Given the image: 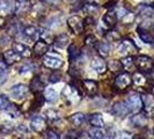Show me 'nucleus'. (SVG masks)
<instances>
[{"mask_svg": "<svg viewBox=\"0 0 154 139\" xmlns=\"http://www.w3.org/2000/svg\"><path fill=\"white\" fill-rule=\"evenodd\" d=\"M63 99L67 104H75L81 100V94L75 86L66 85L63 88Z\"/></svg>", "mask_w": 154, "mask_h": 139, "instance_id": "obj_1", "label": "nucleus"}, {"mask_svg": "<svg viewBox=\"0 0 154 139\" xmlns=\"http://www.w3.org/2000/svg\"><path fill=\"white\" fill-rule=\"evenodd\" d=\"M134 65L141 73H149L154 69V60L148 56L140 54L134 58Z\"/></svg>", "mask_w": 154, "mask_h": 139, "instance_id": "obj_2", "label": "nucleus"}, {"mask_svg": "<svg viewBox=\"0 0 154 139\" xmlns=\"http://www.w3.org/2000/svg\"><path fill=\"white\" fill-rule=\"evenodd\" d=\"M126 106L129 111L132 114H138L139 111L143 109V100H141V96L137 94V93H131L128 99L125 101Z\"/></svg>", "mask_w": 154, "mask_h": 139, "instance_id": "obj_3", "label": "nucleus"}, {"mask_svg": "<svg viewBox=\"0 0 154 139\" xmlns=\"http://www.w3.org/2000/svg\"><path fill=\"white\" fill-rule=\"evenodd\" d=\"M0 109L4 110V111H6L13 118L20 116V111L17 110V108H16L11 101L8 100V97L6 95H4V94L0 95Z\"/></svg>", "mask_w": 154, "mask_h": 139, "instance_id": "obj_4", "label": "nucleus"}, {"mask_svg": "<svg viewBox=\"0 0 154 139\" xmlns=\"http://www.w3.org/2000/svg\"><path fill=\"white\" fill-rule=\"evenodd\" d=\"M117 50H118V54H124V56H129V54H136L138 51V46L136 45V43L132 39H125L119 43Z\"/></svg>", "mask_w": 154, "mask_h": 139, "instance_id": "obj_5", "label": "nucleus"}, {"mask_svg": "<svg viewBox=\"0 0 154 139\" xmlns=\"http://www.w3.org/2000/svg\"><path fill=\"white\" fill-rule=\"evenodd\" d=\"M143 100V110L144 114L147 117H154V95L153 94H143L141 95Z\"/></svg>", "mask_w": 154, "mask_h": 139, "instance_id": "obj_6", "label": "nucleus"}, {"mask_svg": "<svg viewBox=\"0 0 154 139\" xmlns=\"http://www.w3.org/2000/svg\"><path fill=\"white\" fill-rule=\"evenodd\" d=\"M43 64L45 65V67L51 70H58L63 66L62 58L57 54H46L43 57Z\"/></svg>", "mask_w": 154, "mask_h": 139, "instance_id": "obj_7", "label": "nucleus"}, {"mask_svg": "<svg viewBox=\"0 0 154 139\" xmlns=\"http://www.w3.org/2000/svg\"><path fill=\"white\" fill-rule=\"evenodd\" d=\"M67 26L74 34H81L84 31L85 21L78 15H72L67 19Z\"/></svg>", "mask_w": 154, "mask_h": 139, "instance_id": "obj_8", "label": "nucleus"}, {"mask_svg": "<svg viewBox=\"0 0 154 139\" xmlns=\"http://www.w3.org/2000/svg\"><path fill=\"white\" fill-rule=\"evenodd\" d=\"M132 85V77L130 76L129 72H123V73H119L115 79V86L116 88L124 91L128 87H130Z\"/></svg>", "mask_w": 154, "mask_h": 139, "instance_id": "obj_9", "label": "nucleus"}, {"mask_svg": "<svg viewBox=\"0 0 154 139\" xmlns=\"http://www.w3.org/2000/svg\"><path fill=\"white\" fill-rule=\"evenodd\" d=\"M32 5H31L30 0H15L14 4V13L17 16H22L26 13H28L31 9Z\"/></svg>", "mask_w": 154, "mask_h": 139, "instance_id": "obj_10", "label": "nucleus"}, {"mask_svg": "<svg viewBox=\"0 0 154 139\" xmlns=\"http://www.w3.org/2000/svg\"><path fill=\"white\" fill-rule=\"evenodd\" d=\"M111 115H114L115 117H125L130 111L128 109V106L125 102H116L112 104V107L110 109Z\"/></svg>", "mask_w": 154, "mask_h": 139, "instance_id": "obj_11", "label": "nucleus"}, {"mask_svg": "<svg viewBox=\"0 0 154 139\" xmlns=\"http://www.w3.org/2000/svg\"><path fill=\"white\" fill-rule=\"evenodd\" d=\"M30 126L31 129L36 133H44L46 129V123L45 119L43 117H41L38 115H35L30 121Z\"/></svg>", "mask_w": 154, "mask_h": 139, "instance_id": "obj_12", "label": "nucleus"}, {"mask_svg": "<svg viewBox=\"0 0 154 139\" xmlns=\"http://www.w3.org/2000/svg\"><path fill=\"white\" fill-rule=\"evenodd\" d=\"M42 30L41 28L37 27H34V26H28V27H24L23 28V35L24 37H27L30 41H38L41 39V35H42Z\"/></svg>", "mask_w": 154, "mask_h": 139, "instance_id": "obj_13", "label": "nucleus"}, {"mask_svg": "<svg viewBox=\"0 0 154 139\" xmlns=\"http://www.w3.org/2000/svg\"><path fill=\"white\" fill-rule=\"evenodd\" d=\"M29 91V87L23 84H17L11 88V96L14 97L15 100H22L23 97L27 95Z\"/></svg>", "mask_w": 154, "mask_h": 139, "instance_id": "obj_14", "label": "nucleus"}, {"mask_svg": "<svg viewBox=\"0 0 154 139\" xmlns=\"http://www.w3.org/2000/svg\"><path fill=\"white\" fill-rule=\"evenodd\" d=\"M82 87H84V92L88 95V96H94L97 94V91H99V85L96 81L94 80H88V79H85L82 80Z\"/></svg>", "mask_w": 154, "mask_h": 139, "instance_id": "obj_15", "label": "nucleus"}, {"mask_svg": "<svg viewBox=\"0 0 154 139\" xmlns=\"http://www.w3.org/2000/svg\"><path fill=\"white\" fill-rule=\"evenodd\" d=\"M2 58H4V62L9 66V65H13V64H15V63L20 62V59H21L22 57L17 54V52H15L14 50H7V51L4 52Z\"/></svg>", "mask_w": 154, "mask_h": 139, "instance_id": "obj_16", "label": "nucleus"}, {"mask_svg": "<svg viewBox=\"0 0 154 139\" xmlns=\"http://www.w3.org/2000/svg\"><path fill=\"white\" fill-rule=\"evenodd\" d=\"M91 66H92V69L94 70L96 73H99V74H103V73H106V71H107V64H106V62H104L101 57H95V58H93Z\"/></svg>", "mask_w": 154, "mask_h": 139, "instance_id": "obj_17", "label": "nucleus"}, {"mask_svg": "<svg viewBox=\"0 0 154 139\" xmlns=\"http://www.w3.org/2000/svg\"><path fill=\"white\" fill-rule=\"evenodd\" d=\"M49 51V44L46 43L45 41H42V39H38L36 42V44L34 45V54L36 57H42L46 54V52Z\"/></svg>", "mask_w": 154, "mask_h": 139, "instance_id": "obj_18", "label": "nucleus"}, {"mask_svg": "<svg viewBox=\"0 0 154 139\" xmlns=\"http://www.w3.org/2000/svg\"><path fill=\"white\" fill-rule=\"evenodd\" d=\"M137 13L144 17H151L154 14V6L149 4H140L137 7Z\"/></svg>", "mask_w": 154, "mask_h": 139, "instance_id": "obj_19", "label": "nucleus"}, {"mask_svg": "<svg viewBox=\"0 0 154 139\" xmlns=\"http://www.w3.org/2000/svg\"><path fill=\"white\" fill-rule=\"evenodd\" d=\"M103 23L108 27V28H112V27H115L116 23H117V20H118V17H117V14H116L115 11H109L108 13H106L104 15H103Z\"/></svg>", "mask_w": 154, "mask_h": 139, "instance_id": "obj_20", "label": "nucleus"}, {"mask_svg": "<svg viewBox=\"0 0 154 139\" xmlns=\"http://www.w3.org/2000/svg\"><path fill=\"white\" fill-rule=\"evenodd\" d=\"M14 12V5L11 0H0V16H6Z\"/></svg>", "mask_w": 154, "mask_h": 139, "instance_id": "obj_21", "label": "nucleus"}, {"mask_svg": "<svg viewBox=\"0 0 154 139\" xmlns=\"http://www.w3.org/2000/svg\"><path fill=\"white\" fill-rule=\"evenodd\" d=\"M13 50L15 52H17L21 57H23V58H30L31 57L30 49L27 45L22 44V43H14L13 44Z\"/></svg>", "mask_w": 154, "mask_h": 139, "instance_id": "obj_22", "label": "nucleus"}, {"mask_svg": "<svg viewBox=\"0 0 154 139\" xmlns=\"http://www.w3.org/2000/svg\"><path fill=\"white\" fill-rule=\"evenodd\" d=\"M43 97L49 103H54V102L58 100L59 96H58V92L54 88H52V87H45L44 88V93H43Z\"/></svg>", "mask_w": 154, "mask_h": 139, "instance_id": "obj_23", "label": "nucleus"}, {"mask_svg": "<svg viewBox=\"0 0 154 139\" xmlns=\"http://www.w3.org/2000/svg\"><path fill=\"white\" fill-rule=\"evenodd\" d=\"M138 31V35L140 39L144 42V43H146V44H154V36L149 32V30H147V29H143V28H139L137 29Z\"/></svg>", "mask_w": 154, "mask_h": 139, "instance_id": "obj_24", "label": "nucleus"}, {"mask_svg": "<svg viewBox=\"0 0 154 139\" xmlns=\"http://www.w3.org/2000/svg\"><path fill=\"white\" fill-rule=\"evenodd\" d=\"M131 123L136 128H144L147 124V116L145 114H136L134 116H132Z\"/></svg>", "mask_w": 154, "mask_h": 139, "instance_id": "obj_25", "label": "nucleus"}, {"mask_svg": "<svg viewBox=\"0 0 154 139\" xmlns=\"http://www.w3.org/2000/svg\"><path fill=\"white\" fill-rule=\"evenodd\" d=\"M96 51H97V54H100L101 57L106 58V57H108L109 54H111V45L107 42H100L96 45Z\"/></svg>", "mask_w": 154, "mask_h": 139, "instance_id": "obj_26", "label": "nucleus"}, {"mask_svg": "<svg viewBox=\"0 0 154 139\" xmlns=\"http://www.w3.org/2000/svg\"><path fill=\"white\" fill-rule=\"evenodd\" d=\"M69 119L72 123V125H74L75 128H79L86 122V115L82 113H75V114H72L69 116Z\"/></svg>", "mask_w": 154, "mask_h": 139, "instance_id": "obj_27", "label": "nucleus"}, {"mask_svg": "<svg viewBox=\"0 0 154 139\" xmlns=\"http://www.w3.org/2000/svg\"><path fill=\"white\" fill-rule=\"evenodd\" d=\"M44 117H45L46 119L49 121V122H58V121H60V118H62V114L58 111V110H56V109H46L45 111H44Z\"/></svg>", "mask_w": 154, "mask_h": 139, "instance_id": "obj_28", "label": "nucleus"}, {"mask_svg": "<svg viewBox=\"0 0 154 139\" xmlns=\"http://www.w3.org/2000/svg\"><path fill=\"white\" fill-rule=\"evenodd\" d=\"M89 123L94 128H103L104 126V121H103V117L101 114H92L89 115Z\"/></svg>", "mask_w": 154, "mask_h": 139, "instance_id": "obj_29", "label": "nucleus"}, {"mask_svg": "<svg viewBox=\"0 0 154 139\" xmlns=\"http://www.w3.org/2000/svg\"><path fill=\"white\" fill-rule=\"evenodd\" d=\"M81 56V50L80 48L75 44H71L69 48V58L71 62H77Z\"/></svg>", "mask_w": 154, "mask_h": 139, "instance_id": "obj_30", "label": "nucleus"}, {"mask_svg": "<svg viewBox=\"0 0 154 139\" xmlns=\"http://www.w3.org/2000/svg\"><path fill=\"white\" fill-rule=\"evenodd\" d=\"M23 31V27L20 22H12L7 28V35L9 36H17Z\"/></svg>", "mask_w": 154, "mask_h": 139, "instance_id": "obj_31", "label": "nucleus"}, {"mask_svg": "<svg viewBox=\"0 0 154 139\" xmlns=\"http://www.w3.org/2000/svg\"><path fill=\"white\" fill-rule=\"evenodd\" d=\"M30 88L32 92H35V93H39L41 91H44V88H45V86H44V82L39 79L38 77H36V78H34L32 80H31V82H30Z\"/></svg>", "mask_w": 154, "mask_h": 139, "instance_id": "obj_32", "label": "nucleus"}, {"mask_svg": "<svg viewBox=\"0 0 154 139\" xmlns=\"http://www.w3.org/2000/svg\"><path fill=\"white\" fill-rule=\"evenodd\" d=\"M62 26V19L59 16L54 15L46 20V27L50 29H57Z\"/></svg>", "mask_w": 154, "mask_h": 139, "instance_id": "obj_33", "label": "nucleus"}, {"mask_svg": "<svg viewBox=\"0 0 154 139\" xmlns=\"http://www.w3.org/2000/svg\"><path fill=\"white\" fill-rule=\"evenodd\" d=\"M132 82L138 87H144V86L147 84V79L145 78V76L141 73V72H138V73H134L133 77H132Z\"/></svg>", "mask_w": 154, "mask_h": 139, "instance_id": "obj_34", "label": "nucleus"}, {"mask_svg": "<svg viewBox=\"0 0 154 139\" xmlns=\"http://www.w3.org/2000/svg\"><path fill=\"white\" fill-rule=\"evenodd\" d=\"M82 11L85 12L86 14H88V16H94L99 13L100 8H99L97 5H95V4H87V5L84 6Z\"/></svg>", "mask_w": 154, "mask_h": 139, "instance_id": "obj_35", "label": "nucleus"}, {"mask_svg": "<svg viewBox=\"0 0 154 139\" xmlns=\"http://www.w3.org/2000/svg\"><path fill=\"white\" fill-rule=\"evenodd\" d=\"M69 36L66 35V34H62V35H58L56 39H54V43L56 44L57 46H59V48H65V46L69 44Z\"/></svg>", "mask_w": 154, "mask_h": 139, "instance_id": "obj_36", "label": "nucleus"}, {"mask_svg": "<svg viewBox=\"0 0 154 139\" xmlns=\"http://www.w3.org/2000/svg\"><path fill=\"white\" fill-rule=\"evenodd\" d=\"M7 80V64L0 62V86H2Z\"/></svg>", "mask_w": 154, "mask_h": 139, "instance_id": "obj_37", "label": "nucleus"}, {"mask_svg": "<svg viewBox=\"0 0 154 139\" xmlns=\"http://www.w3.org/2000/svg\"><path fill=\"white\" fill-rule=\"evenodd\" d=\"M88 134L92 139H102L104 136V132L102 131V128H94L93 126L88 132Z\"/></svg>", "mask_w": 154, "mask_h": 139, "instance_id": "obj_38", "label": "nucleus"}, {"mask_svg": "<svg viewBox=\"0 0 154 139\" xmlns=\"http://www.w3.org/2000/svg\"><path fill=\"white\" fill-rule=\"evenodd\" d=\"M104 37H106V39H107L108 42H116V41H119L121 34L116 30H109L108 32H106Z\"/></svg>", "mask_w": 154, "mask_h": 139, "instance_id": "obj_39", "label": "nucleus"}, {"mask_svg": "<svg viewBox=\"0 0 154 139\" xmlns=\"http://www.w3.org/2000/svg\"><path fill=\"white\" fill-rule=\"evenodd\" d=\"M34 70V64L30 62H27L24 63L23 65L20 66V69H19V73L20 74H24V73H29L30 71Z\"/></svg>", "mask_w": 154, "mask_h": 139, "instance_id": "obj_40", "label": "nucleus"}, {"mask_svg": "<svg viewBox=\"0 0 154 139\" xmlns=\"http://www.w3.org/2000/svg\"><path fill=\"white\" fill-rule=\"evenodd\" d=\"M121 63H122V65L125 70H130L134 65V59L132 57H125L121 60Z\"/></svg>", "mask_w": 154, "mask_h": 139, "instance_id": "obj_41", "label": "nucleus"}, {"mask_svg": "<svg viewBox=\"0 0 154 139\" xmlns=\"http://www.w3.org/2000/svg\"><path fill=\"white\" fill-rule=\"evenodd\" d=\"M108 66H109V69L111 70L112 72H118L119 70L123 67L122 63L119 62V60H110Z\"/></svg>", "mask_w": 154, "mask_h": 139, "instance_id": "obj_42", "label": "nucleus"}, {"mask_svg": "<svg viewBox=\"0 0 154 139\" xmlns=\"http://www.w3.org/2000/svg\"><path fill=\"white\" fill-rule=\"evenodd\" d=\"M44 139H60V137L54 130H46L44 131Z\"/></svg>", "mask_w": 154, "mask_h": 139, "instance_id": "obj_43", "label": "nucleus"}, {"mask_svg": "<svg viewBox=\"0 0 154 139\" xmlns=\"http://www.w3.org/2000/svg\"><path fill=\"white\" fill-rule=\"evenodd\" d=\"M60 79H62V74L59 73V72H54L52 73L51 76H50V79H49V81L51 82V84H57V82H59L60 81Z\"/></svg>", "mask_w": 154, "mask_h": 139, "instance_id": "obj_44", "label": "nucleus"}, {"mask_svg": "<svg viewBox=\"0 0 154 139\" xmlns=\"http://www.w3.org/2000/svg\"><path fill=\"white\" fill-rule=\"evenodd\" d=\"M13 130H14L13 124H2L0 126V131L2 132V133H11Z\"/></svg>", "mask_w": 154, "mask_h": 139, "instance_id": "obj_45", "label": "nucleus"}, {"mask_svg": "<svg viewBox=\"0 0 154 139\" xmlns=\"http://www.w3.org/2000/svg\"><path fill=\"white\" fill-rule=\"evenodd\" d=\"M95 43H96V39H95V36H94V35H88V36L85 39L86 45L93 46V45H95Z\"/></svg>", "mask_w": 154, "mask_h": 139, "instance_id": "obj_46", "label": "nucleus"}, {"mask_svg": "<svg viewBox=\"0 0 154 139\" xmlns=\"http://www.w3.org/2000/svg\"><path fill=\"white\" fill-rule=\"evenodd\" d=\"M121 20H122V21H123V23H125V24H129V23H131L132 21L134 20V15H133L132 13H130V12H129V13L124 16V17H122Z\"/></svg>", "mask_w": 154, "mask_h": 139, "instance_id": "obj_47", "label": "nucleus"}, {"mask_svg": "<svg viewBox=\"0 0 154 139\" xmlns=\"http://www.w3.org/2000/svg\"><path fill=\"white\" fill-rule=\"evenodd\" d=\"M116 139H133V138H132L131 133H129V132H126V131H121V132H118L117 138Z\"/></svg>", "mask_w": 154, "mask_h": 139, "instance_id": "obj_48", "label": "nucleus"}, {"mask_svg": "<svg viewBox=\"0 0 154 139\" xmlns=\"http://www.w3.org/2000/svg\"><path fill=\"white\" fill-rule=\"evenodd\" d=\"M129 13V11L126 9V8L124 7H119L118 9H117V12H116V14H117V17L118 19H122V17H124V16L126 15Z\"/></svg>", "mask_w": 154, "mask_h": 139, "instance_id": "obj_49", "label": "nucleus"}, {"mask_svg": "<svg viewBox=\"0 0 154 139\" xmlns=\"http://www.w3.org/2000/svg\"><path fill=\"white\" fill-rule=\"evenodd\" d=\"M153 27V22L151 21V20H145L144 22L141 23L140 26H139V28H143V29H147V30H149L151 28Z\"/></svg>", "mask_w": 154, "mask_h": 139, "instance_id": "obj_50", "label": "nucleus"}, {"mask_svg": "<svg viewBox=\"0 0 154 139\" xmlns=\"http://www.w3.org/2000/svg\"><path fill=\"white\" fill-rule=\"evenodd\" d=\"M81 134V132H78V131H69L67 134H66V138L65 139H79Z\"/></svg>", "mask_w": 154, "mask_h": 139, "instance_id": "obj_51", "label": "nucleus"}, {"mask_svg": "<svg viewBox=\"0 0 154 139\" xmlns=\"http://www.w3.org/2000/svg\"><path fill=\"white\" fill-rule=\"evenodd\" d=\"M9 41H11V37H9L8 35H6V36H2V37L0 39V45H1V46L7 45L8 43H9Z\"/></svg>", "mask_w": 154, "mask_h": 139, "instance_id": "obj_52", "label": "nucleus"}, {"mask_svg": "<svg viewBox=\"0 0 154 139\" xmlns=\"http://www.w3.org/2000/svg\"><path fill=\"white\" fill-rule=\"evenodd\" d=\"M44 1L49 5H52V6H57V5H59L62 2V0H44Z\"/></svg>", "mask_w": 154, "mask_h": 139, "instance_id": "obj_53", "label": "nucleus"}, {"mask_svg": "<svg viewBox=\"0 0 154 139\" xmlns=\"http://www.w3.org/2000/svg\"><path fill=\"white\" fill-rule=\"evenodd\" d=\"M5 24H6V20H5V17L0 16V29H1V28H4V27H5Z\"/></svg>", "mask_w": 154, "mask_h": 139, "instance_id": "obj_54", "label": "nucleus"}, {"mask_svg": "<svg viewBox=\"0 0 154 139\" xmlns=\"http://www.w3.org/2000/svg\"><path fill=\"white\" fill-rule=\"evenodd\" d=\"M79 139H92V138L89 137V134H86V133H84V132H81V134H80Z\"/></svg>", "mask_w": 154, "mask_h": 139, "instance_id": "obj_55", "label": "nucleus"}, {"mask_svg": "<svg viewBox=\"0 0 154 139\" xmlns=\"http://www.w3.org/2000/svg\"><path fill=\"white\" fill-rule=\"evenodd\" d=\"M102 139H114V137H112V136H103Z\"/></svg>", "mask_w": 154, "mask_h": 139, "instance_id": "obj_56", "label": "nucleus"}, {"mask_svg": "<svg viewBox=\"0 0 154 139\" xmlns=\"http://www.w3.org/2000/svg\"><path fill=\"white\" fill-rule=\"evenodd\" d=\"M153 95H154V86H153Z\"/></svg>", "mask_w": 154, "mask_h": 139, "instance_id": "obj_57", "label": "nucleus"}, {"mask_svg": "<svg viewBox=\"0 0 154 139\" xmlns=\"http://www.w3.org/2000/svg\"><path fill=\"white\" fill-rule=\"evenodd\" d=\"M152 72H153V76H154V69H153V71H152Z\"/></svg>", "mask_w": 154, "mask_h": 139, "instance_id": "obj_58", "label": "nucleus"}, {"mask_svg": "<svg viewBox=\"0 0 154 139\" xmlns=\"http://www.w3.org/2000/svg\"><path fill=\"white\" fill-rule=\"evenodd\" d=\"M153 133H154V129H153Z\"/></svg>", "mask_w": 154, "mask_h": 139, "instance_id": "obj_59", "label": "nucleus"}]
</instances>
